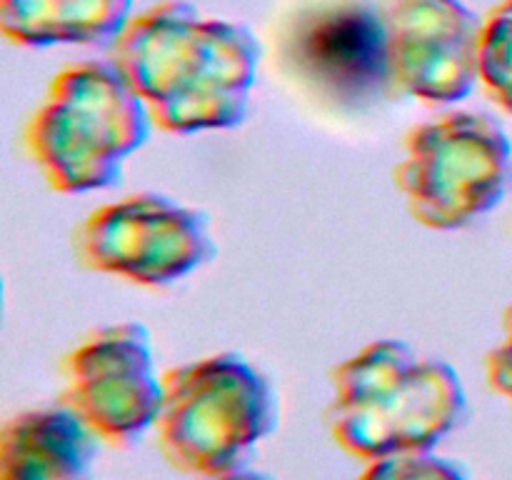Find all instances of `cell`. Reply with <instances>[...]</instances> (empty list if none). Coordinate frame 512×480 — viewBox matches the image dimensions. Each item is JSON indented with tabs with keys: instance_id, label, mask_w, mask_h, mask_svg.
Listing matches in <instances>:
<instances>
[{
	"instance_id": "cell-1",
	"label": "cell",
	"mask_w": 512,
	"mask_h": 480,
	"mask_svg": "<svg viewBox=\"0 0 512 480\" xmlns=\"http://www.w3.org/2000/svg\"><path fill=\"white\" fill-rule=\"evenodd\" d=\"M110 63L165 133L238 128L248 115L260 45L245 25L210 18L188 0H160L128 20Z\"/></svg>"
},
{
	"instance_id": "cell-2",
	"label": "cell",
	"mask_w": 512,
	"mask_h": 480,
	"mask_svg": "<svg viewBox=\"0 0 512 480\" xmlns=\"http://www.w3.org/2000/svg\"><path fill=\"white\" fill-rule=\"evenodd\" d=\"M323 420L340 450L363 463L435 450L468 418L458 370L403 340H373L330 373Z\"/></svg>"
},
{
	"instance_id": "cell-3",
	"label": "cell",
	"mask_w": 512,
	"mask_h": 480,
	"mask_svg": "<svg viewBox=\"0 0 512 480\" xmlns=\"http://www.w3.org/2000/svg\"><path fill=\"white\" fill-rule=\"evenodd\" d=\"M153 120L110 60L65 65L25 120L20 145L63 195L110 188L148 140Z\"/></svg>"
},
{
	"instance_id": "cell-4",
	"label": "cell",
	"mask_w": 512,
	"mask_h": 480,
	"mask_svg": "<svg viewBox=\"0 0 512 480\" xmlns=\"http://www.w3.org/2000/svg\"><path fill=\"white\" fill-rule=\"evenodd\" d=\"M278 420L273 383L240 353H215L165 370L153 430L170 468L213 480L248 468Z\"/></svg>"
},
{
	"instance_id": "cell-5",
	"label": "cell",
	"mask_w": 512,
	"mask_h": 480,
	"mask_svg": "<svg viewBox=\"0 0 512 480\" xmlns=\"http://www.w3.org/2000/svg\"><path fill=\"white\" fill-rule=\"evenodd\" d=\"M395 185L415 223L460 230L498 208L512 185V145L498 120L445 113L405 135Z\"/></svg>"
},
{
	"instance_id": "cell-6",
	"label": "cell",
	"mask_w": 512,
	"mask_h": 480,
	"mask_svg": "<svg viewBox=\"0 0 512 480\" xmlns=\"http://www.w3.org/2000/svg\"><path fill=\"white\" fill-rule=\"evenodd\" d=\"M83 268L140 288H165L215 258L205 213L158 193H135L85 215L73 233Z\"/></svg>"
},
{
	"instance_id": "cell-7",
	"label": "cell",
	"mask_w": 512,
	"mask_h": 480,
	"mask_svg": "<svg viewBox=\"0 0 512 480\" xmlns=\"http://www.w3.org/2000/svg\"><path fill=\"white\" fill-rule=\"evenodd\" d=\"M58 403L78 413L110 448L143 438L163 405V375L153 338L140 323H115L85 335L60 360Z\"/></svg>"
},
{
	"instance_id": "cell-8",
	"label": "cell",
	"mask_w": 512,
	"mask_h": 480,
	"mask_svg": "<svg viewBox=\"0 0 512 480\" xmlns=\"http://www.w3.org/2000/svg\"><path fill=\"white\" fill-rule=\"evenodd\" d=\"M278 53L303 88L335 105L395 98L378 3L330 0L303 10L285 25Z\"/></svg>"
},
{
	"instance_id": "cell-9",
	"label": "cell",
	"mask_w": 512,
	"mask_h": 480,
	"mask_svg": "<svg viewBox=\"0 0 512 480\" xmlns=\"http://www.w3.org/2000/svg\"><path fill=\"white\" fill-rule=\"evenodd\" d=\"M395 98L453 105L478 85L483 18L460 0H378Z\"/></svg>"
},
{
	"instance_id": "cell-10",
	"label": "cell",
	"mask_w": 512,
	"mask_h": 480,
	"mask_svg": "<svg viewBox=\"0 0 512 480\" xmlns=\"http://www.w3.org/2000/svg\"><path fill=\"white\" fill-rule=\"evenodd\" d=\"M103 440L63 403L25 410L0 433V480H90Z\"/></svg>"
},
{
	"instance_id": "cell-11",
	"label": "cell",
	"mask_w": 512,
	"mask_h": 480,
	"mask_svg": "<svg viewBox=\"0 0 512 480\" xmlns=\"http://www.w3.org/2000/svg\"><path fill=\"white\" fill-rule=\"evenodd\" d=\"M133 0H0V30L20 48L113 43Z\"/></svg>"
},
{
	"instance_id": "cell-12",
	"label": "cell",
	"mask_w": 512,
	"mask_h": 480,
	"mask_svg": "<svg viewBox=\"0 0 512 480\" xmlns=\"http://www.w3.org/2000/svg\"><path fill=\"white\" fill-rule=\"evenodd\" d=\"M478 83L500 110L512 115V0H500L483 18Z\"/></svg>"
},
{
	"instance_id": "cell-13",
	"label": "cell",
	"mask_w": 512,
	"mask_h": 480,
	"mask_svg": "<svg viewBox=\"0 0 512 480\" xmlns=\"http://www.w3.org/2000/svg\"><path fill=\"white\" fill-rule=\"evenodd\" d=\"M355 480H470V473L458 460L435 450H418L365 463Z\"/></svg>"
},
{
	"instance_id": "cell-14",
	"label": "cell",
	"mask_w": 512,
	"mask_h": 480,
	"mask_svg": "<svg viewBox=\"0 0 512 480\" xmlns=\"http://www.w3.org/2000/svg\"><path fill=\"white\" fill-rule=\"evenodd\" d=\"M488 385L512 405V305L503 313V340L485 358Z\"/></svg>"
},
{
	"instance_id": "cell-15",
	"label": "cell",
	"mask_w": 512,
	"mask_h": 480,
	"mask_svg": "<svg viewBox=\"0 0 512 480\" xmlns=\"http://www.w3.org/2000/svg\"><path fill=\"white\" fill-rule=\"evenodd\" d=\"M213 480H268L265 478V475H260V473H255V470H238V473H233V475H223V478H213Z\"/></svg>"
}]
</instances>
